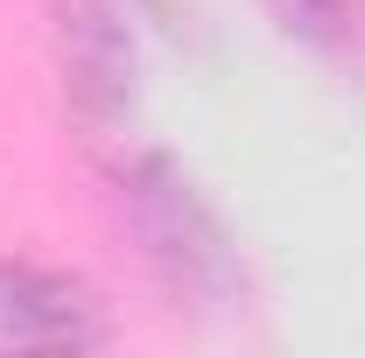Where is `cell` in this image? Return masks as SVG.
<instances>
[{"label": "cell", "instance_id": "6da1fadb", "mask_svg": "<svg viewBox=\"0 0 365 358\" xmlns=\"http://www.w3.org/2000/svg\"><path fill=\"white\" fill-rule=\"evenodd\" d=\"M120 204H127V225H134L148 267L162 274L176 295L211 302V295H225L232 281H239V253H232L225 225L211 218V204L162 155L120 162Z\"/></svg>", "mask_w": 365, "mask_h": 358}, {"label": "cell", "instance_id": "7a4b0ae2", "mask_svg": "<svg viewBox=\"0 0 365 358\" xmlns=\"http://www.w3.org/2000/svg\"><path fill=\"white\" fill-rule=\"evenodd\" d=\"M106 344V316L85 281L36 260H0V358H71Z\"/></svg>", "mask_w": 365, "mask_h": 358}, {"label": "cell", "instance_id": "3957f363", "mask_svg": "<svg viewBox=\"0 0 365 358\" xmlns=\"http://www.w3.org/2000/svg\"><path fill=\"white\" fill-rule=\"evenodd\" d=\"M63 85L85 120H120L134 98V43L113 21V7L71 0L63 7Z\"/></svg>", "mask_w": 365, "mask_h": 358}]
</instances>
